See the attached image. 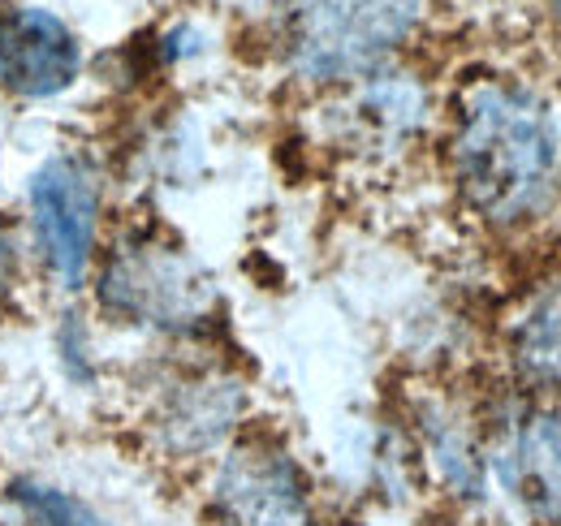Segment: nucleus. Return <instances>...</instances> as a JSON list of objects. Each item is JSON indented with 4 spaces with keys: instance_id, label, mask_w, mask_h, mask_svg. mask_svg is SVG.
<instances>
[{
    "instance_id": "f257e3e1",
    "label": "nucleus",
    "mask_w": 561,
    "mask_h": 526,
    "mask_svg": "<svg viewBox=\"0 0 561 526\" xmlns=\"http://www.w3.org/2000/svg\"><path fill=\"white\" fill-rule=\"evenodd\" d=\"M558 169V126L540 95L510 82H476L454 130V173L467 203L496 225L545 207Z\"/></svg>"
},
{
    "instance_id": "f03ea898",
    "label": "nucleus",
    "mask_w": 561,
    "mask_h": 526,
    "mask_svg": "<svg viewBox=\"0 0 561 526\" xmlns=\"http://www.w3.org/2000/svg\"><path fill=\"white\" fill-rule=\"evenodd\" d=\"M423 0H280L289 66L311 82L363 78L420 26Z\"/></svg>"
},
{
    "instance_id": "7ed1b4c3",
    "label": "nucleus",
    "mask_w": 561,
    "mask_h": 526,
    "mask_svg": "<svg viewBox=\"0 0 561 526\" xmlns=\"http://www.w3.org/2000/svg\"><path fill=\"white\" fill-rule=\"evenodd\" d=\"M100 302L151 329H199L216 311V285L182 247L160 238H126L100 272Z\"/></svg>"
},
{
    "instance_id": "20e7f679",
    "label": "nucleus",
    "mask_w": 561,
    "mask_h": 526,
    "mask_svg": "<svg viewBox=\"0 0 561 526\" xmlns=\"http://www.w3.org/2000/svg\"><path fill=\"white\" fill-rule=\"evenodd\" d=\"M211 501L225 526H316L302 470L273 441H242L220 461Z\"/></svg>"
},
{
    "instance_id": "39448f33",
    "label": "nucleus",
    "mask_w": 561,
    "mask_h": 526,
    "mask_svg": "<svg viewBox=\"0 0 561 526\" xmlns=\"http://www.w3.org/2000/svg\"><path fill=\"white\" fill-rule=\"evenodd\" d=\"M31 220L48 267L66 285H78L91 263L100 225V182L87 169V160L70 151L44 160V169L31 182Z\"/></svg>"
},
{
    "instance_id": "423d86ee",
    "label": "nucleus",
    "mask_w": 561,
    "mask_h": 526,
    "mask_svg": "<svg viewBox=\"0 0 561 526\" xmlns=\"http://www.w3.org/2000/svg\"><path fill=\"white\" fill-rule=\"evenodd\" d=\"M78 39L48 9L0 13V82L13 95L48 100L78 78Z\"/></svg>"
},
{
    "instance_id": "0eeeda50",
    "label": "nucleus",
    "mask_w": 561,
    "mask_h": 526,
    "mask_svg": "<svg viewBox=\"0 0 561 526\" xmlns=\"http://www.w3.org/2000/svg\"><path fill=\"white\" fill-rule=\"evenodd\" d=\"M501 479L518 505L545 526H561V414L536 410L510 427L501 449Z\"/></svg>"
},
{
    "instance_id": "6e6552de",
    "label": "nucleus",
    "mask_w": 561,
    "mask_h": 526,
    "mask_svg": "<svg viewBox=\"0 0 561 526\" xmlns=\"http://www.w3.org/2000/svg\"><path fill=\"white\" fill-rule=\"evenodd\" d=\"M242 414V389L225 376H199L178 385V393L160 410V436L173 454H204Z\"/></svg>"
},
{
    "instance_id": "1a4fd4ad",
    "label": "nucleus",
    "mask_w": 561,
    "mask_h": 526,
    "mask_svg": "<svg viewBox=\"0 0 561 526\" xmlns=\"http://www.w3.org/2000/svg\"><path fill=\"white\" fill-rule=\"evenodd\" d=\"M514 358L527 380L561 389V276L549 281L527 307L523 324L514 332Z\"/></svg>"
},
{
    "instance_id": "9d476101",
    "label": "nucleus",
    "mask_w": 561,
    "mask_h": 526,
    "mask_svg": "<svg viewBox=\"0 0 561 526\" xmlns=\"http://www.w3.org/2000/svg\"><path fill=\"white\" fill-rule=\"evenodd\" d=\"M9 496L35 526H108L78 496L61 492V488H48V483H35V479H18L9 488Z\"/></svg>"
},
{
    "instance_id": "9b49d317",
    "label": "nucleus",
    "mask_w": 561,
    "mask_h": 526,
    "mask_svg": "<svg viewBox=\"0 0 561 526\" xmlns=\"http://www.w3.org/2000/svg\"><path fill=\"white\" fill-rule=\"evenodd\" d=\"M13 281H18V247H13V238L0 229V298L13 289Z\"/></svg>"
},
{
    "instance_id": "f8f14e48",
    "label": "nucleus",
    "mask_w": 561,
    "mask_h": 526,
    "mask_svg": "<svg viewBox=\"0 0 561 526\" xmlns=\"http://www.w3.org/2000/svg\"><path fill=\"white\" fill-rule=\"evenodd\" d=\"M553 13H558V22H561V0H553Z\"/></svg>"
}]
</instances>
